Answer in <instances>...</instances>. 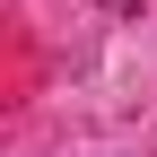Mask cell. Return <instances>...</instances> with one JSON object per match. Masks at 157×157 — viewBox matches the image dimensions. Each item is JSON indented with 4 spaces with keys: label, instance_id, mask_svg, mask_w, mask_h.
Returning a JSON list of instances; mask_svg holds the SVG:
<instances>
[{
    "label": "cell",
    "instance_id": "cell-1",
    "mask_svg": "<svg viewBox=\"0 0 157 157\" xmlns=\"http://www.w3.org/2000/svg\"><path fill=\"white\" fill-rule=\"evenodd\" d=\"M105 9H122V17H131V9H157V0H105Z\"/></svg>",
    "mask_w": 157,
    "mask_h": 157
}]
</instances>
